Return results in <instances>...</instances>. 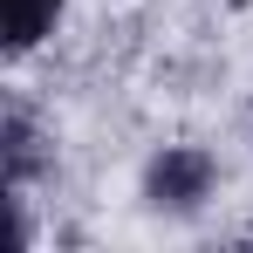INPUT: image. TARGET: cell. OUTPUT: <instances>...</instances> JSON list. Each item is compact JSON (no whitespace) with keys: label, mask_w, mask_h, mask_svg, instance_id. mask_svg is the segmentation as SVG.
I'll return each mask as SVG.
<instances>
[{"label":"cell","mask_w":253,"mask_h":253,"mask_svg":"<svg viewBox=\"0 0 253 253\" xmlns=\"http://www.w3.org/2000/svg\"><path fill=\"white\" fill-rule=\"evenodd\" d=\"M219 158H212L206 144H158L144 171H137V199L144 212H158V219H199V212L219 199Z\"/></svg>","instance_id":"obj_1"},{"label":"cell","mask_w":253,"mask_h":253,"mask_svg":"<svg viewBox=\"0 0 253 253\" xmlns=\"http://www.w3.org/2000/svg\"><path fill=\"white\" fill-rule=\"evenodd\" d=\"M48 165H55V151H48L42 117H35L28 103H7V110H0V178H7V192L21 199Z\"/></svg>","instance_id":"obj_2"},{"label":"cell","mask_w":253,"mask_h":253,"mask_svg":"<svg viewBox=\"0 0 253 253\" xmlns=\"http://www.w3.org/2000/svg\"><path fill=\"white\" fill-rule=\"evenodd\" d=\"M62 14H69V0H7V55H14V62L35 55V48L62 28Z\"/></svg>","instance_id":"obj_3"},{"label":"cell","mask_w":253,"mask_h":253,"mask_svg":"<svg viewBox=\"0 0 253 253\" xmlns=\"http://www.w3.org/2000/svg\"><path fill=\"white\" fill-rule=\"evenodd\" d=\"M247 130H253V103H247Z\"/></svg>","instance_id":"obj_4"}]
</instances>
